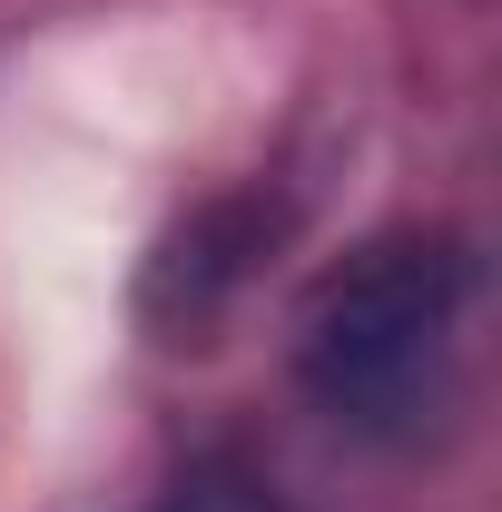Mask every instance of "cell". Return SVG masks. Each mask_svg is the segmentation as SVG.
Here are the masks:
<instances>
[{
  "label": "cell",
  "mask_w": 502,
  "mask_h": 512,
  "mask_svg": "<svg viewBox=\"0 0 502 512\" xmlns=\"http://www.w3.org/2000/svg\"><path fill=\"white\" fill-rule=\"evenodd\" d=\"M276 227H286V207L276 197H207L188 227H168L158 237V256H148V276H138V316L168 325V335H188V325H207L237 286L256 276V256L276 247Z\"/></svg>",
  "instance_id": "2"
},
{
  "label": "cell",
  "mask_w": 502,
  "mask_h": 512,
  "mask_svg": "<svg viewBox=\"0 0 502 512\" xmlns=\"http://www.w3.org/2000/svg\"><path fill=\"white\" fill-rule=\"evenodd\" d=\"M158 512H286L266 483H237V473H207V483H188V493H168Z\"/></svg>",
  "instance_id": "3"
},
{
  "label": "cell",
  "mask_w": 502,
  "mask_h": 512,
  "mask_svg": "<svg viewBox=\"0 0 502 512\" xmlns=\"http://www.w3.org/2000/svg\"><path fill=\"white\" fill-rule=\"evenodd\" d=\"M483 286V256L453 227H394L365 237L345 266L315 276L296 306V384L325 424L414 444L453 404V325Z\"/></svg>",
  "instance_id": "1"
}]
</instances>
